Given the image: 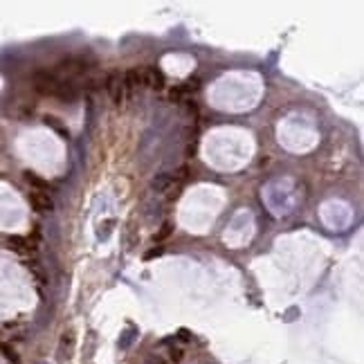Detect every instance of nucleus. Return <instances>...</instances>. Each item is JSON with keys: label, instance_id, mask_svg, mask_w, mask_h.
Instances as JSON below:
<instances>
[{"label": "nucleus", "instance_id": "1", "mask_svg": "<svg viewBox=\"0 0 364 364\" xmlns=\"http://www.w3.org/2000/svg\"><path fill=\"white\" fill-rule=\"evenodd\" d=\"M32 81H34V90L45 97H56V99H63V101L77 99V88L72 83H67L65 79H61V77H56L54 72H48V70L34 72Z\"/></svg>", "mask_w": 364, "mask_h": 364}, {"label": "nucleus", "instance_id": "2", "mask_svg": "<svg viewBox=\"0 0 364 364\" xmlns=\"http://www.w3.org/2000/svg\"><path fill=\"white\" fill-rule=\"evenodd\" d=\"M29 198V205L34 207L36 211H41V214H50V211H54V200H52V196L48 191H29L27 194Z\"/></svg>", "mask_w": 364, "mask_h": 364}, {"label": "nucleus", "instance_id": "3", "mask_svg": "<svg viewBox=\"0 0 364 364\" xmlns=\"http://www.w3.org/2000/svg\"><path fill=\"white\" fill-rule=\"evenodd\" d=\"M106 90H108V95H111V99L115 101V103H122L124 101V79H122V75H111L106 79Z\"/></svg>", "mask_w": 364, "mask_h": 364}, {"label": "nucleus", "instance_id": "4", "mask_svg": "<svg viewBox=\"0 0 364 364\" xmlns=\"http://www.w3.org/2000/svg\"><path fill=\"white\" fill-rule=\"evenodd\" d=\"M142 83L149 88H153V90H160V88H164V75L160 67H144L142 70Z\"/></svg>", "mask_w": 364, "mask_h": 364}, {"label": "nucleus", "instance_id": "5", "mask_svg": "<svg viewBox=\"0 0 364 364\" xmlns=\"http://www.w3.org/2000/svg\"><path fill=\"white\" fill-rule=\"evenodd\" d=\"M196 90H198V81H196V79H187V81L178 83V86H175V88H171L169 97H171V99H173V101H180V99H185V97L194 95Z\"/></svg>", "mask_w": 364, "mask_h": 364}, {"label": "nucleus", "instance_id": "6", "mask_svg": "<svg viewBox=\"0 0 364 364\" xmlns=\"http://www.w3.org/2000/svg\"><path fill=\"white\" fill-rule=\"evenodd\" d=\"M178 189L180 187V182H175L173 180V175L171 173H158L153 180H151V189L153 191H158V194H164V191H171V189Z\"/></svg>", "mask_w": 364, "mask_h": 364}, {"label": "nucleus", "instance_id": "7", "mask_svg": "<svg viewBox=\"0 0 364 364\" xmlns=\"http://www.w3.org/2000/svg\"><path fill=\"white\" fill-rule=\"evenodd\" d=\"M9 247H12L14 252H18V254H32L34 252V245L23 236H12L9 238Z\"/></svg>", "mask_w": 364, "mask_h": 364}, {"label": "nucleus", "instance_id": "8", "mask_svg": "<svg viewBox=\"0 0 364 364\" xmlns=\"http://www.w3.org/2000/svg\"><path fill=\"white\" fill-rule=\"evenodd\" d=\"M137 335H139V331H137V329H133V326H128V329L124 331L122 335H119V342H117L119 351H126V348L131 346L135 340H137Z\"/></svg>", "mask_w": 364, "mask_h": 364}, {"label": "nucleus", "instance_id": "9", "mask_svg": "<svg viewBox=\"0 0 364 364\" xmlns=\"http://www.w3.org/2000/svg\"><path fill=\"white\" fill-rule=\"evenodd\" d=\"M59 70L65 72V75H81V72H86V63H83V61L67 59V61H63V63H61Z\"/></svg>", "mask_w": 364, "mask_h": 364}, {"label": "nucleus", "instance_id": "10", "mask_svg": "<svg viewBox=\"0 0 364 364\" xmlns=\"http://www.w3.org/2000/svg\"><path fill=\"white\" fill-rule=\"evenodd\" d=\"M171 234H173V225H171V223H162V227H160L158 232H155V236H153V243H164L166 238L171 236Z\"/></svg>", "mask_w": 364, "mask_h": 364}, {"label": "nucleus", "instance_id": "11", "mask_svg": "<svg viewBox=\"0 0 364 364\" xmlns=\"http://www.w3.org/2000/svg\"><path fill=\"white\" fill-rule=\"evenodd\" d=\"M25 180H27L29 185H34V187H36L34 191H48V182L41 180L36 173H32V171H25Z\"/></svg>", "mask_w": 364, "mask_h": 364}, {"label": "nucleus", "instance_id": "12", "mask_svg": "<svg viewBox=\"0 0 364 364\" xmlns=\"http://www.w3.org/2000/svg\"><path fill=\"white\" fill-rule=\"evenodd\" d=\"M171 175H173V180H175V182L187 180V178H189V166H187V164H182L180 169H175V173H171Z\"/></svg>", "mask_w": 364, "mask_h": 364}, {"label": "nucleus", "instance_id": "13", "mask_svg": "<svg viewBox=\"0 0 364 364\" xmlns=\"http://www.w3.org/2000/svg\"><path fill=\"white\" fill-rule=\"evenodd\" d=\"M45 124H50L52 128H56V131L63 135V137H67V135H70V133H67V128H63L59 122H56V117H50V115H48V117H45Z\"/></svg>", "mask_w": 364, "mask_h": 364}, {"label": "nucleus", "instance_id": "14", "mask_svg": "<svg viewBox=\"0 0 364 364\" xmlns=\"http://www.w3.org/2000/svg\"><path fill=\"white\" fill-rule=\"evenodd\" d=\"M160 254H162V247H153V249H149V252L144 254V259L149 261V259H153V257H160Z\"/></svg>", "mask_w": 364, "mask_h": 364}]
</instances>
